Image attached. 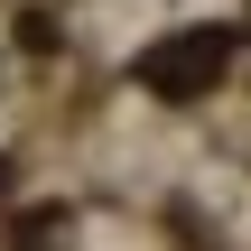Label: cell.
<instances>
[{
	"label": "cell",
	"instance_id": "cell-3",
	"mask_svg": "<svg viewBox=\"0 0 251 251\" xmlns=\"http://www.w3.org/2000/svg\"><path fill=\"white\" fill-rule=\"evenodd\" d=\"M0 186H9V168H0Z\"/></svg>",
	"mask_w": 251,
	"mask_h": 251
},
{
	"label": "cell",
	"instance_id": "cell-2",
	"mask_svg": "<svg viewBox=\"0 0 251 251\" xmlns=\"http://www.w3.org/2000/svg\"><path fill=\"white\" fill-rule=\"evenodd\" d=\"M56 242H65V205H37V214L9 233V251H56Z\"/></svg>",
	"mask_w": 251,
	"mask_h": 251
},
{
	"label": "cell",
	"instance_id": "cell-1",
	"mask_svg": "<svg viewBox=\"0 0 251 251\" xmlns=\"http://www.w3.org/2000/svg\"><path fill=\"white\" fill-rule=\"evenodd\" d=\"M224 65H233V28H177V37H158V47L140 56V93L196 102V93H214Z\"/></svg>",
	"mask_w": 251,
	"mask_h": 251
}]
</instances>
